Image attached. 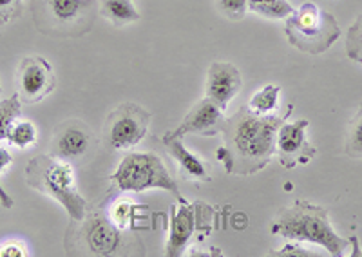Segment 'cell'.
<instances>
[{"label":"cell","instance_id":"cell-1","mask_svg":"<svg viewBox=\"0 0 362 257\" xmlns=\"http://www.w3.org/2000/svg\"><path fill=\"white\" fill-rule=\"evenodd\" d=\"M288 105L283 116H259L248 107L239 109L232 118H226L223 128V147L216 150V158L225 165L230 176H250L263 170L276 154L277 131L292 112Z\"/></svg>","mask_w":362,"mask_h":257},{"label":"cell","instance_id":"cell-2","mask_svg":"<svg viewBox=\"0 0 362 257\" xmlns=\"http://www.w3.org/2000/svg\"><path fill=\"white\" fill-rule=\"evenodd\" d=\"M270 232L284 239L308 241L326 249L334 257H341L350 245V239L339 236L329 223L328 208L305 199H296L290 207L281 208Z\"/></svg>","mask_w":362,"mask_h":257},{"label":"cell","instance_id":"cell-3","mask_svg":"<svg viewBox=\"0 0 362 257\" xmlns=\"http://www.w3.org/2000/svg\"><path fill=\"white\" fill-rule=\"evenodd\" d=\"M25 183L33 191L57 199L66 208L71 221H82L86 217L89 205L76 191L74 170L69 162L51 154H38L25 165Z\"/></svg>","mask_w":362,"mask_h":257},{"label":"cell","instance_id":"cell-4","mask_svg":"<svg viewBox=\"0 0 362 257\" xmlns=\"http://www.w3.org/2000/svg\"><path fill=\"white\" fill-rule=\"evenodd\" d=\"M284 33L296 49L322 54L341 38V24L334 13L322 11L315 2H305L284 18Z\"/></svg>","mask_w":362,"mask_h":257},{"label":"cell","instance_id":"cell-5","mask_svg":"<svg viewBox=\"0 0 362 257\" xmlns=\"http://www.w3.org/2000/svg\"><path fill=\"white\" fill-rule=\"evenodd\" d=\"M111 183L124 192H145L161 189L177 198L180 203L187 199L177 191L176 179L170 176L163 160L154 153H129L111 176Z\"/></svg>","mask_w":362,"mask_h":257},{"label":"cell","instance_id":"cell-6","mask_svg":"<svg viewBox=\"0 0 362 257\" xmlns=\"http://www.w3.org/2000/svg\"><path fill=\"white\" fill-rule=\"evenodd\" d=\"M35 24L42 33L82 37L95 24L96 0H33Z\"/></svg>","mask_w":362,"mask_h":257},{"label":"cell","instance_id":"cell-7","mask_svg":"<svg viewBox=\"0 0 362 257\" xmlns=\"http://www.w3.org/2000/svg\"><path fill=\"white\" fill-rule=\"evenodd\" d=\"M73 223L78 225V228H69V236L66 239L69 249L80 246L90 256H112L124 246V230L102 210H87L82 221Z\"/></svg>","mask_w":362,"mask_h":257},{"label":"cell","instance_id":"cell-8","mask_svg":"<svg viewBox=\"0 0 362 257\" xmlns=\"http://www.w3.org/2000/svg\"><path fill=\"white\" fill-rule=\"evenodd\" d=\"M151 112L125 102L111 112L103 125V138L112 150H129L144 141L151 125Z\"/></svg>","mask_w":362,"mask_h":257},{"label":"cell","instance_id":"cell-9","mask_svg":"<svg viewBox=\"0 0 362 257\" xmlns=\"http://www.w3.org/2000/svg\"><path fill=\"white\" fill-rule=\"evenodd\" d=\"M210 208L205 203H180L170 207L169 217V241L165 246V253L169 257H180L185 252L196 232H209Z\"/></svg>","mask_w":362,"mask_h":257},{"label":"cell","instance_id":"cell-10","mask_svg":"<svg viewBox=\"0 0 362 257\" xmlns=\"http://www.w3.org/2000/svg\"><path fill=\"white\" fill-rule=\"evenodd\" d=\"M308 120H297L283 125L277 131L276 154L284 169H293L297 165H308L317 156V149L306 140Z\"/></svg>","mask_w":362,"mask_h":257},{"label":"cell","instance_id":"cell-11","mask_svg":"<svg viewBox=\"0 0 362 257\" xmlns=\"http://www.w3.org/2000/svg\"><path fill=\"white\" fill-rule=\"evenodd\" d=\"M57 85L51 64L42 56L22 59L18 66V96L24 104H37L51 95Z\"/></svg>","mask_w":362,"mask_h":257},{"label":"cell","instance_id":"cell-12","mask_svg":"<svg viewBox=\"0 0 362 257\" xmlns=\"http://www.w3.org/2000/svg\"><path fill=\"white\" fill-rule=\"evenodd\" d=\"M223 112H225L223 109H219L212 100L205 96L202 102H198L187 112L183 121L174 131L165 134V136L181 138L183 140L187 134H196V136H216V134H221L226 124V118Z\"/></svg>","mask_w":362,"mask_h":257},{"label":"cell","instance_id":"cell-13","mask_svg":"<svg viewBox=\"0 0 362 257\" xmlns=\"http://www.w3.org/2000/svg\"><path fill=\"white\" fill-rule=\"evenodd\" d=\"M243 88V78L238 67L230 62H214L209 67L206 76V98H210L219 109L226 111L228 104Z\"/></svg>","mask_w":362,"mask_h":257},{"label":"cell","instance_id":"cell-14","mask_svg":"<svg viewBox=\"0 0 362 257\" xmlns=\"http://www.w3.org/2000/svg\"><path fill=\"white\" fill-rule=\"evenodd\" d=\"M90 145V136L86 125L78 120H69L54 131L51 140V156L64 162H74L86 156Z\"/></svg>","mask_w":362,"mask_h":257},{"label":"cell","instance_id":"cell-15","mask_svg":"<svg viewBox=\"0 0 362 257\" xmlns=\"http://www.w3.org/2000/svg\"><path fill=\"white\" fill-rule=\"evenodd\" d=\"M161 143H163V149L169 153L170 158L176 162L177 172H180L181 179L185 181H203L209 183L212 181V176H210L209 167L205 165L199 156H196L194 153H190L185 147L181 138H161Z\"/></svg>","mask_w":362,"mask_h":257},{"label":"cell","instance_id":"cell-16","mask_svg":"<svg viewBox=\"0 0 362 257\" xmlns=\"http://www.w3.org/2000/svg\"><path fill=\"white\" fill-rule=\"evenodd\" d=\"M100 13L118 28L138 22L141 18L132 0H100Z\"/></svg>","mask_w":362,"mask_h":257},{"label":"cell","instance_id":"cell-17","mask_svg":"<svg viewBox=\"0 0 362 257\" xmlns=\"http://www.w3.org/2000/svg\"><path fill=\"white\" fill-rule=\"evenodd\" d=\"M279 95H281L279 85L268 83V85L261 88L259 91L252 96L247 107L250 109L252 112H255V114H259V116L274 114V111H276L277 105H279Z\"/></svg>","mask_w":362,"mask_h":257},{"label":"cell","instance_id":"cell-18","mask_svg":"<svg viewBox=\"0 0 362 257\" xmlns=\"http://www.w3.org/2000/svg\"><path fill=\"white\" fill-rule=\"evenodd\" d=\"M248 9L268 20H284L296 11L288 0H248Z\"/></svg>","mask_w":362,"mask_h":257},{"label":"cell","instance_id":"cell-19","mask_svg":"<svg viewBox=\"0 0 362 257\" xmlns=\"http://www.w3.org/2000/svg\"><path fill=\"white\" fill-rule=\"evenodd\" d=\"M21 114L22 100L18 96V92L0 102V140H8L9 128L21 118Z\"/></svg>","mask_w":362,"mask_h":257},{"label":"cell","instance_id":"cell-20","mask_svg":"<svg viewBox=\"0 0 362 257\" xmlns=\"http://www.w3.org/2000/svg\"><path fill=\"white\" fill-rule=\"evenodd\" d=\"M38 140V131L31 121L22 120L15 121L11 125L8 133V141L13 147H18V149H29L31 145H35Z\"/></svg>","mask_w":362,"mask_h":257},{"label":"cell","instance_id":"cell-21","mask_svg":"<svg viewBox=\"0 0 362 257\" xmlns=\"http://www.w3.org/2000/svg\"><path fill=\"white\" fill-rule=\"evenodd\" d=\"M344 154L350 158H362V104L358 107L357 114L350 121L348 134L344 141Z\"/></svg>","mask_w":362,"mask_h":257},{"label":"cell","instance_id":"cell-22","mask_svg":"<svg viewBox=\"0 0 362 257\" xmlns=\"http://www.w3.org/2000/svg\"><path fill=\"white\" fill-rule=\"evenodd\" d=\"M111 220L122 230H125V228H136V220H140V207L131 203V201H118L111 210Z\"/></svg>","mask_w":362,"mask_h":257},{"label":"cell","instance_id":"cell-23","mask_svg":"<svg viewBox=\"0 0 362 257\" xmlns=\"http://www.w3.org/2000/svg\"><path fill=\"white\" fill-rule=\"evenodd\" d=\"M346 56L362 64V15H358L346 33Z\"/></svg>","mask_w":362,"mask_h":257},{"label":"cell","instance_id":"cell-24","mask_svg":"<svg viewBox=\"0 0 362 257\" xmlns=\"http://www.w3.org/2000/svg\"><path fill=\"white\" fill-rule=\"evenodd\" d=\"M223 17L230 20H243L248 11V0H216Z\"/></svg>","mask_w":362,"mask_h":257},{"label":"cell","instance_id":"cell-25","mask_svg":"<svg viewBox=\"0 0 362 257\" xmlns=\"http://www.w3.org/2000/svg\"><path fill=\"white\" fill-rule=\"evenodd\" d=\"M22 0H0V25L9 24L21 15Z\"/></svg>","mask_w":362,"mask_h":257},{"label":"cell","instance_id":"cell-26","mask_svg":"<svg viewBox=\"0 0 362 257\" xmlns=\"http://www.w3.org/2000/svg\"><path fill=\"white\" fill-rule=\"evenodd\" d=\"M29 250L22 241L11 239L0 245V257H28Z\"/></svg>","mask_w":362,"mask_h":257},{"label":"cell","instance_id":"cell-27","mask_svg":"<svg viewBox=\"0 0 362 257\" xmlns=\"http://www.w3.org/2000/svg\"><path fill=\"white\" fill-rule=\"evenodd\" d=\"M313 256V253H310V252H305V250H299V246H293V245H286L284 246L283 250H281V252H272V256Z\"/></svg>","mask_w":362,"mask_h":257},{"label":"cell","instance_id":"cell-28","mask_svg":"<svg viewBox=\"0 0 362 257\" xmlns=\"http://www.w3.org/2000/svg\"><path fill=\"white\" fill-rule=\"evenodd\" d=\"M0 91H2V89H0Z\"/></svg>","mask_w":362,"mask_h":257}]
</instances>
